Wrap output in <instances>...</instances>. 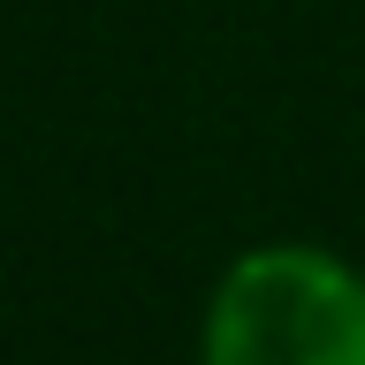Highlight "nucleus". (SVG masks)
<instances>
[{"instance_id": "f257e3e1", "label": "nucleus", "mask_w": 365, "mask_h": 365, "mask_svg": "<svg viewBox=\"0 0 365 365\" xmlns=\"http://www.w3.org/2000/svg\"><path fill=\"white\" fill-rule=\"evenodd\" d=\"M198 365H365V274L327 244H251L205 297Z\"/></svg>"}]
</instances>
